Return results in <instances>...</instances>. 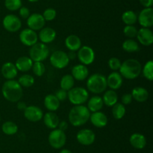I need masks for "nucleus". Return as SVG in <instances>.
I'll list each match as a JSON object with an SVG mask.
<instances>
[{"instance_id": "7ed1b4c3", "label": "nucleus", "mask_w": 153, "mask_h": 153, "mask_svg": "<svg viewBox=\"0 0 153 153\" xmlns=\"http://www.w3.org/2000/svg\"><path fill=\"white\" fill-rule=\"evenodd\" d=\"M142 66L140 62L134 58H128L121 63L120 74L127 80H134L141 74Z\"/></svg>"}, {"instance_id": "f704fd0d", "label": "nucleus", "mask_w": 153, "mask_h": 153, "mask_svg": "<svg viewBox=\"0 0 153 153\" xmlns=\"http://www.w3.org/2000/svg\"><path fill=\"white\" fill-rule=\"evenodd\" d=\"M18 82L22 87L29 88L34 83V78L30 74H23L18 79Z\"/></svg>"}, {"instance_id": "39448f33", "label": "nucleus", "mask_w": 153, "mask_h": 153, "mask_svg": "<svg viewBox=\"0 0 153 153\" xmlns=\"http://www.w3.org/2000/svg\"><path fill=\"white\" fill-rule=\"evenodd\" d=\"M89 98V93L83 87H73L67 92V98L74 105H82Z\"/></svg>"}, {"instance_id": "a18cd8bd", "label": "nucleus", "mask_w": 153, "mask_h": 153, "mask_svg": "<svg viewBox=\"0 0 153 153\" xmlns=\"http://www.w3.org/2000/svg\"><path fill=\"white\" fill-rule=\"evenodd\" d=\"M57 128L60 129V130H62V131H65V130L68 128V123L66 121L60 122Z\"/></svg>"}, {"instance_id": "9b49d317", "label": "nucleus", "mask_w": 153, "mask_h": 153, "mask_svg": "<svg viewBox=\"0 0 153 153\" xmlns=\"http://www.w3.org/2000/svg\"><path fill=\"white\" fill-rule=\"evenodd\" d=\"M19 40L26 46H31L38 40V35L35 31L31 28H24L19 34Z\"/></svg>"}, {"instance_id": "4c0bfd02", "label": "nucleus", "mask_w": 153, "mask_h": 153, "mask_svg": "<svg viewBox=\"0 0 153 153\" xmlns=\"http://www.w3.org/2000/svg\"><path fill=\"white\" fill-rule=\"evenodd\" d=\"M4 6L7 10L15 11L22 7V0H5Z\"/></svg>"}, {"instance_id": "6e6552de", "label": "nucleus", "mask_w": 153, "mask_h": 153, "mask_svg": "<svg viewBox=\"0 0 153 153\" xmlns=\"http://www.w3.org/2000/svg\"><path fill=\"white\" fill-rule=\"evenodd\" d=\"M50 63L53 67L58 69H62L67 67L70 62V58L67 52L62 50H56L50 56Z\"/></svg>"}, {"instance_id": "5701e85b", "label": "nucleus", "mask_w": 153, "mask_h": 153, "mask_svg": "<svg viewBox=\"0 0 153 153\" xmlns=\"http://www.w3.org/2000/svg\"><path fill=\"white\" fill-rule=\"evenodd\" d=\"M129 142L131 146L137 149H143L146 145V139L144 135L140 133H134L129 138Z\"/></svg>"}, {"instance_id": "09e8293b", "label": "nucleus", "mask_w": 153, "mask_h": 153, "mask_svg": "<svg viewBox=\"0 0 153 153\" xmlns=\"http://www.w3.org/2000/svg\"><path fill=\"white\" fill-rule=\"evenodd\" d=\"M67 56H68L70 60H73L76 58V56H77V53H76L75 51H70V52L67 54Z\"/></svg>"}, {"instance_id": "473e14b6", "label": "nucleus", "mask_w": 153, "mask_h": 153, "mask_svg": "<svg viewBox=\"0 0 153 153\" xmlns=\"http://www.w3.org/2000/svg\"><path fill=\"white\" fill-rule=\"evenodd\" d=\"M122 20L126 26L134 25L137 21V16L133 10H126L122 14Z\"/></svg>"}, {"instance_id": "ddd939ff", "label": "nucleus", "mask_w": 153, "mask_h": 153, "mask_svg": "<svg viewBox=\"0 0 153 153\" xmlns=\"http://www.w3.org/2000/svg\"><path fill=\"white\" fill-rule=\"evenodd\" d=\"M78 142L83 146L92 145L96 139L94 132L91 129L84 128L79 130L76 134Z\"/></svg>"}, {"instance_id": "423d86ee", "label": "nucleus", "mask_w": 153, "mask_h": 153, "mask_svg": "<svg viewBox=\"0 0 153 153\" xmlns=\"http://www.w3.org/2000/svg\"><path fill=\"white\" fill-rule=\"evenodd\" d=\"M49 55V50L45 44L37 42L29 50V57L33 62H42L46 60Z\"/></svg>"}, {"instance_id": "a19ab883", "label": "nucleus", "mask_w": 153, "mask_h": 153, "mask_svg": "<svg viewBox=\"0 0 153 153\" xmlns=\"http://www.w3.org/2000/svg\"><path fill=\"white\" fill-rule=\"evenodd\" d=\"M108 67L111 70L116 71V70H120V68L121 66V62L117 57H111L108 60Z\"/></svg>"}, {"instance_id": "b1692460", "label": "nucleus", "mask_w": 153, "mask_h": 153, "mask_svg": "<svg viewBox=\"0 0 153 153\" xmlns=\"http://www.w3.org/2000/svg\"><path fill=\"white\" fill-rule=\"evenodd\" d=\"M65 46L70 51H78L82 46V40L79 36L70 34L65 39Z\"/></svg>"}, {"instance_id": "79ce46f5", "label": "nucleus", "mask_w": 153, "mask_h": 153, "mask_svg": "<svg viewBox=\"0 0 153 153\" xmlns=\"http://www.w3.org/2000/svg\"><path fill=\"white\" fill-rule=\"evenodd\" d=\"M55 97L58 99L60 102L61 101H64V100H67V92L65 91L64 89H59L55 92Z\"/></svg>"}, {"instance_id": "49530a36", "label": "nucleus", "mask_w": 153, "mask_h": 153, "mask_svg": "<svg viewBox=\"0 0 153 153\" xmlns=\"http://www.w3.org/2000/svg\"><path fill=\"white\" fill-rule=\"evenodd\" d=\"M139 1L144 8H152L153 4V0H139Z\"/></svg>"}, {"instance_id": "2f4dec72", "label": "nucleus", "mask_w": 153, "mask_h": 153, "mask_svg": "<svg viewBox=\"0 0 153 153\" xmlns=\"http://www.w3.org/2000/svg\"><path fill=\"white\" fill-rule=\"evenodd\" d=\"M122 47L123 50H125L127 52H135L140 49L137 42L133 39L130 38L124 40L122 44Z\"/></svg>"}, {"instance_id": "f03ea898", "label": "nucleus", "mask_w": 153, "mask_h": 153, "mask_svg": "<svg viewBox=\"0 0 153 153\" xmlns=\"http://www.w3.org/2000/svg\"><path fill=\"white\" fill-rule=\"evenodd\" d=\"M91 112L88 107L84 105H75L68 115L70 123L75 127H80L88 122Z\"/></svg>"}, {"instance_id": "1a4fd4ad", "label": "nucleus", "mask_w": 153, "mask_h": 153, "mask_svg": "<svg viewBox=\"0 0 153 153\" xmlns=\"http://www.w3.org/2000/svg\"><path fill=\"white\" fill-rule=\"evenodd\" d=\"M77 57L82 64L89 65L95 59V52L91 46H82L78 50Z\"/></svg>"}, {"instance_id": "cd10ccee", "label": "nucleus", "mask_w": 153, "mask_h": 153, "mask_svg": "<svg viewBox=\"0 0 153 153\" xmlns=\"http://www.w3.org/2000/svg\"><path fill=\"white\" fill-rule=\"evenodd\" d=\"M103 105H104V103H103L102 98L100 96L95 95L91 98L88 100L87 107L89 110L90 112H94L100 111V110L103 107Z\"/></svg>"}, {"instance_id": "412c9836", "label": "nucleus", "mask_w": 153, "mask_h": 153, "mask_svg": "<svg viewBox=\"0 0 153 153\" xmlns=\"http://www.w3.org/2000/svg\"><path fill=\"white\" fill-rule=\"evenodd\" d=\"M1 72L4 78L7 80H13L16 76L18 70L16 69L15 64L7 62L4 63L1 66Z\"/></svg>"}, {"instance_id": "f3484780", "label": "nucleus", "mask_w": 153, "mask_h": 153, "mask_svg": "<svg viewBox=\"0 0 153 153\" xmlns=\"http://www.w3.org/2000/svg\"><path fill=\"white\" fill-rule=\"evenodd\" d=\"M107 80V86L112 90L119 89L123 85V76L120 73L117 71H113L106 78Z\"/></svg>"}, {"instance_id": "2eb2a0df", "label": "nucleus", "mask_w": 153, "mask_h": 153, "mask_svg": "<svg viewBox=\"0 0 153 153\" xmlns=\"http://www.w3.org/2000/svg\"><path fill=\"white\" fill-rule=\"evenodd\" d=\"M44 18L43 15L38 13H34L30 14V16L27 18V25L28 28L34 30V31H40V29L44 27L45 26Z\"/></svg>"}, {"instance_id": "8fccbe9b", "label": "nucleus", "mask_w": 153, "mask_h": 153, "mask_svg": "<svg viewBox=\"0 0 153 153\" xmlns=\"http://www.w3.org/2000/svg\"><path fill=\"white\" fill-rule=\"evenodd\" d=\"M59 153H72V152L70 151L69 149H67V148H64V149L61 150Z\"/></svg>"}, {"instance_id": "f8f14e48", "label": "nucleus", "mask_w": 153, "mask_h": 153, "mask_svg": "<svg viewBox=\"0 0 153 153\" xmlns=\"http://www.w3.org/2000/svg\"><path fill=\"white\" fill-rule=\"evenodd\" d=\"M139 24L143 28H150L153 26L152 8H145L137 16Z\"/></svg>"}, {"instance_id": "bb28decb", "label": "nucleus", "mask_w": 153, "mask_h": 153, "mask_svg": "<svg viewBox=\"0 0 153 153\" xmlns=\"http://www.w3.org/2000/svg\"><path fill=\"white\" fill-rule=\"evenodd\" d=\"M44 106L50 112H55L59 108L60 101L55 94H49L44 98Z\"/></svg>"}, {"instance_id": "e433bc0d", "label": "nucleus", "mask_w": 153, "mask_h": 153, "mask_svg": "<svg viewBox=\"0 0 153 153\" xmlns=\"http://www.w3.org/2000/svg\"><path fill=\"white\" fill-rule=\"evenodd\" d=\"M31 69L34 74L37 76H42L46 72V67L42 62H35L33 63Z\"/></svg>"}, {"instance_id": "393cba45", "label": "nucleus", "mask_w": 153, "mask_h": 153, "mask_svg": "<svg viewBox=\"0 0 153 153\" xmlns=\"http://www.w3.org/2000/svg\"><path fill=\"white\" fill-rule=\"evenodd\" d=\"M34 62L28 56H21L16 59L15 66L19 71L26 72L31 70Z\"/></svg>"}, {"instance_id": "a878e982", "label": "nucleus", "mask_w": 153, "mask_h": 153, "mask_svg": "<svg viewBox=\"0 0 153 153\" xmlns=\"http://www.w3.org/2000/svg\"><path fill=\"white\" fill-rule=\"evenodd\" d=\"M131 96H132L133 99L137 102L140 103H143L147 100L149 98V92L143 87H135L131 91Z\"/></svg>"}, {"instance_id": "603ef678", "label": "nucleus", "mask_w": 153, "mask_h": 153, "mask_svg": "<svg viewBox=\"0 0 153 153\" xmlns=\"http://www.w3.org/2000/svg\"><path fill=\"white\" fill-rule=\"evenodd\" d=\"M0 120H1V118H0Z\"/></svg>"}, {"instance_id": "9d476101", "label": "nucleus", "mask_w": 153, "mask_h": 153, "mask_svg": "<svg viewBox=\"0 0 153 153\" xmlns=\"http://www.w3.org/2000/svg\"><path fill=\"white\" fill-rule=\"evenodd\" d=\"M3 27L10 32H16L22 27V22L17 16L14 14H7L2 20Z\"/></svg>"}, {"instance_id": "c9c22d12", "label": "nucleus", "mask_w": 153, "mask_h": 153, "mask_svg": "<svg viewBox=\"0 0 153 153\" xmlns=\"http://www.w3.org/2000/svg\"><path fill=\"white\" fill-rule=\"evenodd\" d=\"M142 73L143 76L148 80L152 81L153 80V62L152 60L148 61L142 68Z\"/></svg>"}, {"instance_id": "3c124183", "label": "nucleus", "mask_w": 153, "mask_h": 153, "mask_svg": "<svg viewBox=\"0 0 153 153\" xmlns=\"http://www.w3.org/2000/svg\"><path fill=\"white\" fill-rule=\"evenodd\" d=\"M28 2H36L39 1V0H28Z\"/></svg>"}, {"instance_id": "20e7f679", "label": "nucleus", "mask_w": 153, "mask_h": 153, "mask_svg": "<svg viewBox=\"0 0 153 153\" xmlns=\"http://www.w3.org/2000/svg\"><path fill=\"white\" fill-rule=\"evenodd\" d=\"M107 80L102 74H94L88 77L87 81L88 89L94 94L104 92L107 88Z\"/></svg>"}, {"instance_id": "c03bdc74", "label": "nucleus", "mask_w": 153, "mask_h": 153, "mask_svg": "<svg viewBox=\"0 0 153 153\" xmlns=\"http://www.w3.org/2000/svg\"><path fill=\"white\" fill-rule=\"evenodd\" d=\"M19 16L22 18H23V19H27V18L30 16V10L28 8L22 6V7L19 9Z\"/></svg>"}, {"instance_id": "dca6fc26", "label": "nucleus", "mask_w": 153, "mask_h": 153, "mask_svg": "<svg viewBox=\"0 0 153 153\" xmlns=\"http://www.w3.org/2000/svg\"><path fill=\"white\" fill-rule=\"evenodd\" d=\"M137 38L138 41L143 46H150L153 43V33L149 28H143L137 31Z\"/></svg>"}, {"instance_id": "a211bd4d", "label": "nucleus", "mask_w": 153, "mask_h": 153, "mask_svg": "<svg viewBox=\"0 0 153 153\" xmlns=\"http://www.w3.org/2000/svg\"><path fill=\"white\" fill-rule=\"evenodd\" d=\"M56 38V32L54 28L50 27H43L40 30V33L38 34V38L41 41V43L49 44L55 40Z\"/></svg>"}, {"instance_id": "72a5a7b5", "label": "nucleus", "mask_w": 153, "mask_h": 153, "mask_svg": "<svg viewBox=\"0 0 153 153\" xmlns=\"http://www.w3.org/2000/svg\"><path fill=\"white\" fill-rule=\"evenodd\" d=\"M1 130L6 135H13L18 131V126L13 122L7 121L1 125Z\"/></svg>"}, {"instance_id": "6ab92c4d", "label": "nucleus", "mask_w": 153, "mask_h": 153, "mask_svg": "<svg viewBox=\"0 0 153 153\" xmlns=\"http://www.w3.org/2000/svg\"><path fill=\"white\" fill-rule=\"evenodd\" d=\"M90 120L91 123L97 128H104L108 124V117L104 112L101 111L92 112L90 116Z\"/></svg>"}, {"instance_id": "ea45409f", "label": "nucleus", "mask_w": 153, "mask_h": 153, "mask_svg": "<svg viewBox=\"0 0 153 153\" xmlns=\"http://www.w3.org/2000/svg\"><path fill=\"white\" fill-rule=\"evenodd\" d=\"M42 15H43L45 21H52L56 17L57 12L54 8H49L46 9Z\"/></svg>"}, {"instance_id": "c756f323", "label": "nucleus", "mask_w": 153, "mask_h": 153, "mask_svg": "<svg viewBox=\"0 0 153 153\" xmlns=\"http://www.w3.org/2000/svg\"><path fill=\"white\" fill-rule=\"evenodd\" d=\"M75 84V80L71 74H66L62 76L60 82V86L61 89L68 92L69 90L73 88Z\"/></svg>"}, {"instance_id": "58836bf2", "label": "nucleus", "mask_w": 153, "mask_h": 153, "mask_svg": "<svg viewBox=\"0 0 153 153\" xmlns=\"http://www.w3.org/2000/svg\"><path fill=\"white\" fill-rule=\"evenodd\" d=\"M137 31L134 26L133 25H128L126 26L123 28V33L126 37L129 38H135L137 36Z\"/></svg>"}, {"instance_id": "4be33fe9", "label": "nucleus", "mask_w": 153, "mask_h": 153, "mask_svg": "<svg viewBox=\"0 0 153 153\" xmlns=\"http://www.w3.org/2000/svg\"><path fill=\"white\" fill-rule=\"evenodd\" d=\"M43 122L45 125L49 129H55L58 128V124L60 122L59 117L55 112H48L43 116Z\"/></svg>"}, {"instance_id": "0eeeda50", "label": "nucleus", "mask_w": 153, "mask_h": 153, "mask_svg": "<svg viewBox=\"0 0 153 153\" xmlns=\"http://www.w3.org/2000/svg\"><path fill=\"white\" fill-rule=\"evenodd\" d=\"M48 140H49V145L52 148L55 149H59L65 145L66 141H67V136L64 131H62L58 128H55L49 133Z\"/></svg>"}, {"instance_id": "37998d69", "label": "nucleus", "mask_w": 153, "mask_h": 153, "mask_svg": "<svg viewBox=\"0 0 153 153\" xmlns=\"http://www.w3.org/2000/svg\"><path fill=\"white\" fill-rule=\"evenodd\" d=\"M133 98L131 96V94H130V93H126L121 97V100H122V104L123 105L130 104Z\"/></svg>"}, {"instance_id": "f257e3e1", "label": "nucleus", "mask_w": 153, "mask_h": 153, "mask_svg": "<svg viewBox=\"0 0 153 153\" xmlns=\"http://www.w3.org/2000/svg\"><path fill=\"white\" fill-rule=\"evenodd\" d=\"M1 93L3 97L7 101L16 103L21 100L23 91L18 81L14 80H7L2 85Z\"/></svg>"}, {"instance_id": "de8ad7c7", "label": "nucleus", "mask_w": 153, "mask_h": 153, "mask_svg": "<svg viewBox=\"0 0 153 153\" xmlns=\"http://www.w3.org/2000/svg\"><path fill=\"white\" fill-rule=\"evenodd\" d=\"M16 106H17L18 110H19L21 111H24L25 110V108L27 107L26 104L24 101H22V100H19V101L17 102V105H16Z\"/></svg>"}, {"instance_id": "aec40b11", "label": "nucleus", "mask_w": 153, "mask_h": 153, "mask_svg": "<svg viewBox=\"0 0 153 153\" xmlns=\"http://www.w3.org/2000/svg\"><path fill=\"white\" fill-rule=\"evenodd\" d=\"M89 74L88 68L86 65L82 64H76L72 68V76L74 80L78 81L85 80Z\"/></svg>"}, {"instance_id": "7c9ffc66", "label": "nucleus", "mask_w": 153, "mask_h": 153, "mask_svg": "<svg viewBox=\"0 0 153 153\" xmlns=\"http://www.w3.org/2000/svg\"><path fill=\"white\" fill-rule=\"evenodd\" d=\"M126 110L122 103H117L112 106V115L117 120H120L125 116Z\"/></svg>"}, {"instance_id": "c85d7f7f", "label": "nucleus", "mask_w": 153, "mask_h": 153, "mask_svg": "<svg viewBox=\"0 0 153 153\" xmlns=\"http://www.w3.org/2000/svg\"><path fill=\"white\" fill-rule=\"evenodd\" d=\"M102 98L104 104H105L107 106L111 107L115 104L117 103L118 96L115 90L109 89L105 91Z\"/></svg>"}, {"instance_id": "4468645a", "label": "nucleus", "mask_w": 153, "mask_h": 153, "mask_svg": "<svg viewBox=\"0 0 153 153\" xmlns=\"http://www.w3.org/2000/svg\"><path fill=\"white\" fill-rule=\"evenodd\" d=\"M24 116L28 121L36 122L43 118V112L38 106L30 105V106H27V107L24 110Z\"/></svg>"}]
</instances>
